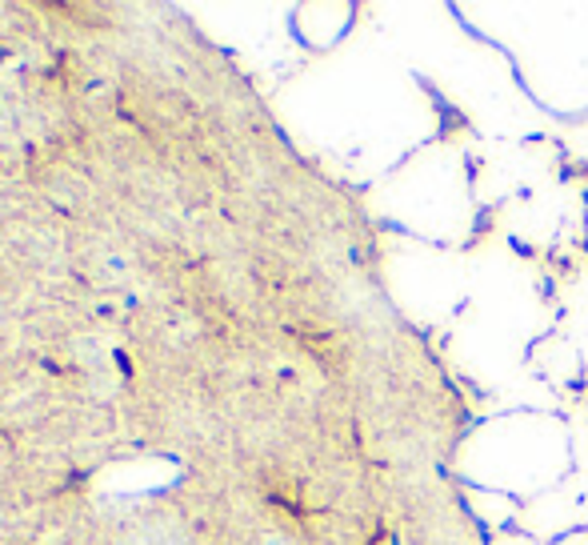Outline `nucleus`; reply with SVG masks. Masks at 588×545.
Returning a JSON list of instances; mask_svg holds the SVG:
<instances>
[]
</instances>
